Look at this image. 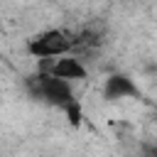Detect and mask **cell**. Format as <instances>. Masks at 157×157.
I'll use <instances>...</instances> for the list:
<instances>
[{"label": "cell", "mask_w": 157, "mask_h": 157, "mask_svg": "<svg viewBox=\"0 0 157 157\" xmlns=\"http://www.w3.org/2000/svg\"><path fill=\"white\" fill-rule=\"evenodd\" d=\"M44 71H49V74H54V76H59V78H66V81H71V78H83V76H86L83 64H81L78 59H74V56H66V54H61L59 59L52 56V64H47Z\"/></svg>", "instance_id": "3957f363"}, {"label": "cell", "mask_w": 157, "mask_h": 157, "mask_svg": "<svg viewBox=\"0 0 157 157\" xmlns=\"http://www.w3.org/2000/svg\"><path fill=\"white\" fill-rule=\"evenodd\" d=\"M132 93H135V86L130 83V78H125V76L108 78V86H105L108 98H123V96H132Z\"/></svg>", "instance_id": "277c9868"}, {"label": "cell", "mask_w": 157, "mask_h": 157, "mask_svg": "<svg viewBox=\"0 0 157 157\" xmlns=\"http://www.w3.org/2000/svg\"><path fill=\"white\" fill-rule=\"evenodd\" d=\"M29 52L39 59H52V56H61L66 52H71V34L61 32V29H49L42 32L37 39L29 42Z\"/></svg>", "instance_id": "7a4b0ae2"}, {"label": "cell", "mask_w": 157, "mask_h": 157, "mask_svg": "<svg viewBox=\"0 0 157 157\" xmlns=\"http://www.w3.org/2000/svg\"><path fill=\"white\" fill-rule=\"evenodd\" d=\"M29 88L34 91V96L49 101V103H56V105H69L74 98H71V88H69V81L66 78H59L49 71H39L34 78H29Z\"/></svg>", "instance_id": "6da1fadb"}]
</instances>
